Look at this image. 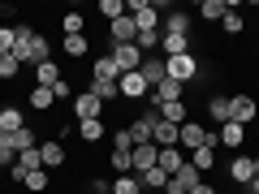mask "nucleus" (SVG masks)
Masks as SVG:
<instances>
[{
    "label": "nucleus",
    "mask_w": 259,
    "mask_h": 194,
    "mask_svg": "<svg viewBox=\"0 0 259 194\" xmlns=\"http://www.w3.org/2000/svg\"><path fill=\"white\" fill-rule=\"evenodd\" d=\"M13 56H18L22 65H44V61H52V56H48V39L35 35V30H26V26H18V47H13Z\"/></svg>",
    "instance_id": "nucleus-1"
},
{
    "label": "nucleus",
    "mask_w": 259,
    "mask_h": 194,
    "mask_svg": "<svg viewBox=\"0 0 259 194\" xmlns=\"http://www.w3.org/2000/svg\"><path fill=\"white\" fill-rule=\"evenodd\" d=\"M164 78H173V82H190V78H199V61H194V56L190 52H186V56H168V61H164Z\"/></svg>",
    "instance_id": "nucleus-2"
},
{
    "label": "nucleus",
    "mask_w": 259,
    "mask_h": 194,
    "mask_svg": "<svg viewBox=\"0 0 259 194\" xmlns=\"http://www.w3.org/2000/svg\"><path fill=\"white\" fill-rule=\"evenodd\" d=\"M108 56L117 61L121 74H134V69H143V52H139V43H112Z\"/></svg>",
    "instance_id": "nucleus-3"
},
{
    "label": "nucleus",
    "mask_w": 259,
    "mask_h": 194,
    "mask_svg": "<svg viewBox=\"0 0 259 194\" xmlns=\"http://www.w3.org/2000/svg\"><path fill=\"white\" fill-rule=\"evenodd\" d=\"M130 18H134L139 35H143V30H160V9L147 5V0H134V5H130Z\"/></svg>",
    "instance_id": "nucleus-4"
},
{
    "label": "nucleus",
    "mask_w": 259,
    "mask_h": 194,
    "mask_svg": "<svg viewBox=\"0 0 259 194\" xmlns=\"http://www.w3.org/2000/svg\"><path fill=\"white\" fill-rule=\"evenodd\" d=\"M117 91L125 95V100H143V95H151V86H147V78L134 69V74H121L117 78Z\"/></svg>",
    "instance_id": "nucleus-5"
},
{
    "label": "nucleus",
    "mask_w": 259,
    "mask_h": 194,
    "mask_svg": "<svg viewBox=\"0 0 259 194\" xmlns=\"http://www.w3.org/2000/svg\"><path fill=\"white\" fill-rule=\"evenodd\" d=\"M255 112H259L255 95H233V100H229V121H238V125L255 121Z\"/></svg>",
    "instance_id": "nucleus-6"
},
{
    "label": "nucleus",
    "mask_w": 259,
    "mask_h": 194,
    "mask_svg": "<svg viewBox=\"0 0 259 194\" xmlns=\"http://www.w3.org/2000/svg\"><path fill=\"white\" fill-rule=\"evenodd\" d=\"M108 35H112V43H134L139 39V26H134V18H117V22H108Z\"/></svg>",
    "instance_id": "nucleus-7"
},
{
    "label": "nucleus",
    "mask_w": 259,
    "mask_h": 194,
    "mask_svg": "<svg viewBox=\"0 0 259 194\" xmlns=\"http://www.w3.org/2000/svg\"><path fill=\"white\" fill-rule=\"evenodd\" d=\"M177 100H182V82H173V78H164L160 86H151V104H156V108L177 104Z\"/></svg>",
    "instance_id": "nucleus-8"
},
{
    "label": "nucleus",
    "mask_w": 259,
    "mask_h": 194,
    "mask_svg": "<svg viewBox=\"0 0 259 194\" xmlns=\"http://www.w3.org/2000/svg\"><path fill=\"white\" fill-rule=\"evenodd\" d=\"M194 185H199V168H190V160H186V164L168 177V190H194ZM168 190H164V194H168Z\"/></svg>",
    "instance_id": "nucleus-9"
},
{
    "label": "nucleus",
    "mask_w": 259,
    "mask_h": 194,
    "mask_svg": "<svg viewBox=\"0 0 259 194\" xmlns=\"http://www.w3.org/2000/svg\"><path fill=\"white\" fill-rule=\"evenodd\" d=\"M100 108H104V104L95 100L91 91H82V95L74 100V117H78V121H95V117H100Z\"/></svg>",
    "instance_id": "nucleus-10"
},
{
    "label": "nucleus",
    "mask_w": 259,
    "mask_h": 194,
    "mask_svg": "<svg viewBox=\"0 0 259 194\" xmlns=\"http://www.w3.org/2000/svg\"><path fill=\"white\" fill-rule=\"evenodd\" d=\"M242 142H246V125H238V121H225V125H221V147L238 151Z\"/></svg>",
    "instance_id": "nucleus-11"
},
{
    "label": "nucleus",
    "mask_w": 259,
    "mask_h": 194,
    "mask_svg": "<svg viewBox=\"0 0 259 194\" xmlns=\"http://www.w3.org/2000/svg\"><path fill=\"white\" fill-rule=\"evenodd\" d=\"M160 160V147L156 142H143V147H134V173H147V168H156Z\"/></svg>",
    "instance_id": "nucleus-12"
},
{
    "label": "nucleus",
    "mask_w": 259,
    "mask_h": 194,
    "mask_svg": "<svg viewBox=\"0 0 259 194\" xmlns=\"http://www.w3.org/2000/svg\"><path fill=\"white\" fill-rule=\"evenodd\" d=\"M229 177L246 185L250 177H255V156H233V160H229Z\"/></svg>",
    "instance_id": "nucleus-13"
},
{
    "label": "nucleus",
    "mask_w": 259,
    "mask_h": 194,
    "mask_svg": "<svg viewBox=\"0 0 259 194\" xmlns=\"http://www.w3.org/2000/svg\"><path fill=\"white\" fill-rule=\"evenodd\" d=\"M151 125H156V112H147V117H139V121H130V138H134V147L151 142Z\"/></svg>",
    "instance_id": "nucleus-14"
},
{
    "label": "nucleus",
    "mask_w": 259,
    "mask_h": 194,
    "mask_svg": "<svg viewBox=\"0 0 259 194\" xmlns=\"http://www.w3.org/2000/svg\"><path fill=\"white\" fill-rule=\"evenodd\" d=\"M143 78H147V86H160L164 82V56H143Z\"/></svg>",
    "instance_id": "nucleus-15"
},
{
    "label": "nucleus",
    "mask_w": 259,
    "mask_h": 194,
    "mask_svg": "<svg viewBox=\"0 0 259 194\" xmlns=\"http://www.w3.org/2000/svg\"><path fill=\"white\" fill-rule=\"evenodd\" d=\"M151 142H156V147H177V125H168V121L156 117V125H151Z\"/></svg>",
    "instance_id": "nucleus-16"
},
{
    "label": "nucleus",
    "mask_w": 259,
    "mask_h": 194,
    "mask_svg": "<svg viewBox=\"0 0 259 194\" xmlns=\"http://www.w3.org/2000/svg\"><path fill=\"white\" fill-rule=\"evenodd\" d=\"M117 78H121L117 61H112L108 52H104V56H95V82H117Z\"/></svg>",
    "instance_id": "nucleus-17"
},
{
    "label": "nucleus",
    "mask_w": 259,
    "mask_h": 194,
    "mask_svg": "<svg viewBox=\"0 0 259 194\" xmlns=\"http://www.w3.org/2000/svg\"><path fill=\"white\" fill-rule=\"evenodd\" d=\"M22 121H26L22 108H13V104H9V108H0V134H18V129H26Z\"/></svg>",
    "instance_id": "nucleus-18"
},
{
    "label": "nucleus",
    "mask_w": 259,
    "mask_h": 194,
    "mask_svg": "<svg viewBox=\"0 0 259 194\" xmlns=\"http://www.w3.org/2000/svg\"><path fill=\"white\" fill-rule=\"evenodd\" d=\"M156 164H160V168H164V173H168V177H173V173H177V168H182V164H186V156H182V147H160V160H156Z\"/></svg>",
    "instance_id": "nucleus-19"
},
{
    "label": "nucleus",
    "mask_w": 259,
    "mask_h": 194,
    "mask_svg": "<svg viewBox=\"0 0 259 194\" xmlns=\"http://www.w3.org/2000/svg\"><path fill=\"white\" fill-rule=\"evenodd\" d=\"M160 47H164V61L168 56H186L190 52V39L186 35H160Z\"/></svg>",
    "instance_id": "nucleus-20"
},
{
    "label": "nucleus",
    "mask_w": 259,
    "mask_h": 194,
    "mask_svg": "<svg viewBox=\"0 0 259 194\" xmlns=\"http://www.w3.org/2000/svg\"><path fill=\"white\" fill-rule=\"evenodd\" d=\"M160 121H168V125L182 129L186 121H190V117H186V104H182V100H177V104H164V108H160Z\"/></svg>",
    "instance_id": "nucleus-21"
},
{
    "label": "nucleus",
    "mask_w": 259,
    "mask_h": 194,
    "mask_svg": "<svg viewBox=\"0 0 259 194\" xmlns=\"http://www.w3.org/2000/svg\"><path fill=\"white\" fill-rule=\"evenodd\" d=\"M39 160H44V168H61V164H65L61 142H44V147H39Z\"/></svg>",
    "instance_id": "nucleus-22"
},
{
    "label": "nucleus",
    "mask_w": 259,
    "mask_h": 194,
    "mask_svg": "<svg viewBox=\"0 0 259 194\" xmlns=\"http://www.w3.org/2000/svg\"><path fill=\"white\" fill-rule=\"evenodd\" d=\"M134 177H139V181L143 185H151V190H168V173H164V168H147V173H134Z\"/></svg>",
    "instance_id": "nucleus-23"
},
{
    "label": "nucleus",
    "mask_w": 259,
    "mask_h": 194,
    "mask_svg": "<svg viewBox=\"0 0 259 194\" xmlns=\"http://www.w3.org/2000/svg\"><path fill=\"white\" fill-rule=\"evenodd\" d=\"M225 13H229V0H203L199 5V18H207V22H221Z\"/></svg>",
    "instance_id": "nucleus-24"
},
{
    "label": "nucleus",
    "mask_w": 259,
    "mask_h": 194,
    "mask_svg": "<svg viewBox=\"0 0 259 194\" xmlns=\"http://www.w3.org/2000/svg\"><path fill=\"white\" fill-rule=\"evenodd\" d=\"M35 78H39L35 86H56L61 82V69H56L52 61H44V65H35Z\"/></svg>",
    "instance_id": "nucleus-25"
},
{
    "label": "nucleus",
    "mask_w": 259,
    "mask_h": 194,
    "mask_svg": "<svg viewBox=\"0 0 259 194\" xmlns=\"http://www.w3.org/2000/svg\"><path fill=\"white\" fill-rule=\"evenodd\" d=\"M108 190H112V194H143V181H139L134 173H125V177H117Z\"/></svg>",
    "instance_id": "nucleus-26"
},
{
    "label": "nucleus",
    "mask_w": 259,
    "mask_h": 194,
    "mask_svg": "<svg viewBox=\"0 0 259 194\" xmlns=\"http://www.w3.org/2000/svg\"><path fill=\"white\" fill-rule=\"evenodd\" d=\"M190 30V13H168L164 18V35H186Z\"/></svg>",
    "instance_id": "nucleus-27"
},
{
    "label": "nucleus",
    "mask_w": 259,
    "mask_h": 194,
    "mask_svg": "<svg viewBox=\"0 0 259 194\" xmlns=\"http://www.w3.org/2000/svg\"><path fill=\"white\" fill-rule=\"evenodd\" d=\"M212 164H216V151H212V147H199V151H190V168H199V173H207Z\"/></svg>",
    "instance_id": "nucleus-28"
},
{
    "label": "nucleus",
    "mask_w": 259,
    "mask_h": 194,
    "mask_svg": "<svg viewBox=\"0 0 259 194\" xmlns=\"http://www.w3.org/2000/svg\"><path fill=\"white\" fill-rule=\"evenodd\" d=\"M78 134H82L87 142H100L104 138V121L95 117V121H78Z\"/></svg>",
    "instance_id": "nucleus-29"
},
{
    "label": "nucleus",
    "mask_w": 259,
    "mask_h": 194,
    "mask_svg": "<svg viewBox=\"0 0 259 194\" xmlns=\"http://www.w3.org/2000/svg\"><path fill=\"white\" fill-rule=\"evenodd\" d=\"M52 104H56L52 86H35V91H30V108H39V112H44V108H52Z\"/></svg>",
    "instance_id": "nucleus-30"
},
{
    "label": "nucleus",
    "mask_w": 259,
    "mask_h": 194,
    "mask_svg": "<svg viewBox=\"0 0 259 194\" xmlns=\"http://www.w3.org/2000/svg\"><path fill=\"white\" fill-rule=\"evenodd\" d=\"M207 112H212V121H229V100H225V95H212V100H207Z\"/></svg>",
    "instance_id": "nucleus-31"
},
{
    "label": "nucleus",
    "mask_w": 259,
    "mask_h": 194,
    "mask_svg": "<svg viewBox=\"0 0 259 194\" xmlns=\"http://www.w3.org/2000/svg\"><path fill=\"white\" fill-rule=\"evenodd\" d=\"M18 47V26H0V56H13Z\"/></svg>",
    "instance_id": "nucleus-32"
},
{
    "label": "nucleus",
    "mask_w": 259,
    "mask_h": 194,
    "mask_svg": "<svg viewBox=\"0 0 259 194\" xmlns=\"http://www.w3.org/2000/svg\"><path fill=\"white\" fill-rule=\"evenodd\" d=\"M9 138H13V151H18V156H22V151H35V147H39L30 129H18V134H9Z\"/></svg>",
    "instance_id": "nucleus-33"
},
{
    "label": "nucleus",
    "mask_w": 259,
    "mask_h": 194,
    "mask_svg": "<svg viewBox=\"0 0 259 194\" xmlns=\"http://www.w3.org/2000/svg\"><path fill=\"white\" fill-rule=\"evenodd\" d=\"M91 95H95V100H100V104H108V100H117V82H91Z\"/></svg>",
    "instance_id": "nucleus-34"
},
{
    "label": "nucleus",
    "mask_w": 259,
    "mask_h": 194,
    "mask_svg": "<svg viewBox=\"0 0 259 194\" xmlns=\"http://www.w3.org/2000/svg\"><path fill=\"white\" fill-rule=\"evenodd\" d=\"M112 168H117L121 177L134 173V151H112Z\"/></svg>",
    "instance_id": "nucleus-35"
},
{
    "label": "nucleus",
    "mask_w": 259,
    "mask_h": 194,
    "mask_svg": "<svg viewBox=\"0 0 259 194\" xmlns=\"http://www.w3.org/2000/svg\"><path fill=\"white\" fill-rule=\"evenodd\" d=\"M87 47H91L87 35H65V52H69V56H87Z\"/></svg>",
    "instance_id": "nucleus-36"
},
{
    "label": "nucleus",
    "mask_w": 259,
    "mask_h": 194,
    "mask_svg": "<svg viewBox=\"0 0 259 194\" xmlns=\"http://www.w3.org/2000/svg\"><path fill=\"white\" fill-rule=\"evenodd\" d=\"M100 13L108 22H117V18H125V5H121V0H100Z\"/></svg>",
    "instance_id": "nucleus-37"
},
{
    "label": "nucleus",
    "mask_w": 259,
    "mask_h": 194,
    "mask_svg": "<svg viewBox=\"0 0 259 194\" xmlns=\"http://www.w3.org/2000/svg\"><path fill=\"white\" fill-rule=\"evenodd\" d=\"M221 26L229 30V35H242V26H246V22H242V13H233V5H229V13L221 18Z\"/></svg>",
    "instance_id": "nucleus-38"
},
{
    "label": "nucleus",
    "mask_w": 259,
    "mask_h": 194,
    "mask_svg": "<svg viewBox=\"0 0 259 194\" xmlns=\"http://www.w3.org/2000/svg\"><path fill=\"white\" fill-rule=\"evenodd\" d=\"M134 43H139V52H143V56H147V52H151V47H160V30H143V35H139V39H134Z\"/></svg>",
    "instance_id": "nucleus-39"
},
{
    "label": "nucleus",
    "mask_w": 259,
    "mask_h": 194,
    "mask_svg": "<svg viewBox=\"0 0 259 194\" xmlns=\"http://www.w3.org/2000/svg\"><path fill=\"white\" fill-rule=\"evenodd\" d=\"M13 156H18V151H13V138H9V134H0V168H5V164L13 168Z\"/></svg>",
    "instance_id": "nucleus-40"
},
{
    "label": "nucleus",
    "mask_w": 259,
    "mask_h": 194,
    "mask_svg": "<svg viewBox=\"0 0 259 194\" xmlns=\"http://www.w3.org/2000/svg\"><path fill=\"white\" fill-rule=\"evenodd\" d=\"M26 190H48V168H35V173H26Z\"/></svg>",
    "instance_id": "nucleus-41"
},
{
    "label": "nucleus",
    "mask_w": 259,
    "mask_h": 194,
    "mask_svg": "<svg viewBox=\"0 0 259 194\" xmlns=\"http://www.w3.org/2000/svg\"><path fill=\"white\" fill-rule=\"evenodd\" d=\"M82 26H87L82 13H65V35H82Z\"/></svg>",
    "instance_id": "nucleus-42"
},
{
    "label": "nucleus",
    "mask_w": 259,
    "mask_h": 194,
    "mask_svg": "<svg viewBox=\"0 0 259 194\" xmlns=\"http://www.w3.org/2000/svg\"><path fill=\"white\" fill-rule=\"evenodd\" d=\"M18 69H22L18 56H0V78H18Z\"/></svg>",
    "instance_id": "nucleus-43"
},
{
    "label": "nucleus",
    "mask_w": 259,
    "mask_h": 194,
    "mask_svg": "<svg viewBox=\"0 0 259 194\" xmlns=\"http://www.w3.org/2000/svg\"><path fill=\"white\" fill-rule=\"evenodd\" d=\"M112 142H117V151H134V138H130V129H117V134H112Z\"/></svg>",
    "instance_id": "nucleus-44"
},
{
    "label": "nucleus",
    "mask_w": 259,
    "mask_h": 194,
    "mask_svg": "<svg viewBox=\"0 0 259 194\" xmlns=\"http://www.w3.org/2000/svg\"><path fill=\"white\" fill-rule=\"evenodd\" d=\"M186 194H216V190H212V185H203V181H199L194 190H186Z\"/></svg>",
    "instance_id": "nucleus-45"
},
{
    "label": "nucleus",
    "mask_w": 259,
    "mask_h": 194,
    "mask_svg": "<svg viewBox=\"0 0 259 194\" xmlns=\"http://www.w3.org/2000/svg\"><path fill=\"white\" fill-rule=\"evenodd\" d=\"M246 194H259V173H255V177L246 181Z\"/></svg>",
    "instance_id": "nucleus-46"
},
{
    "label": "nucleus",
    "mask_w": 259,
    "mask_h": 194,
    "mask_svg": "<svg viewBox=\"0 0 259 194\" xmlns=\"http://www.w3.org/2000/svg\"><path fill=\"white\" fill-rule=\"evenodd\" d=\"M255 173H259V156H255Z\"/></svg>",
    "instance_id": "nucleus-47"
},
{
    "label": "nucleus",
    "mask_w": 259,
    "mask_h": 194,
    "mask_svg": "<svg viewBox=\"0 0 259 194\" xmlns=\"http://www.w3.org/2000/svg\"><path fill=\"white\" fill-rule=\"evenodd\" d=\"M168 194H186V190H168Z\"/></svg>",
    "instance_id": "nucleus-48"
},
{
    "label": "nucleus",
    "mask_w": 259,
    "mask_h": 194,
    "mask_svg": "<svg viewBox=\"0 0 259 194\" xmlns=\"http://www.w3.org/2000/svg\"><path fill=\"white\" fill-rule=\"evenodd\" d=\"M9 194H22V190H9Z\"/></svg>",
    "instance_id": "nucleus-49"
}]
</instances>
